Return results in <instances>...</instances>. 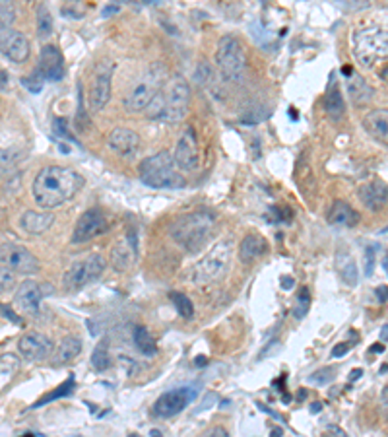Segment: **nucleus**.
Listing matches in <instances>:
<instances>
[{
  "instance_id": "obj_1",
  "label": "nucleus",
  "mask_w": 388,
  "mask_h": 437,
  "mask_svg": "<svg viewBox=\"0 0 388 437\" xmlns=\"http://www.w3.org/2000/svg\"><path fill=\"white\" fill-rule=\"evenodd\" d=\"M84 187V177L70 167L62 165H49L35 175L34 198L35 202L45 210L62 206L70 198L80 193Z\"/></svg>"
},
{
  "instance_id": "obj_2",
  "label": "nucleus",
  "mask_w": 388,
  "mask_h": 437,
  "mask_svg": "<svg viewBox=\"0 0 388 437\" xmlns=\"http://www.w3.org/2000/svg\"><path fill=\"white\" fill-rule=\"evenodd\" d=\"M216 226V218L208 212H191L175 218L169 226L173 241L183 249L196 253L204 247Z\"/></svg>"
},
{
  "instance_id": "obj_3",
  "label": "nucleus",
  "mask_w": 388,
  "mask_h": 437,
  "mask_svg": "<svg viewBox=\"0 0 388 437\" xmlns=\"http://www.w3.org/2000/svg\"><path fill=\"white\" fill-rule=\"evenodd\" d=\"M179 163L175 161V156L169 152H158L156 156H149L140 163L138 172L142 183L151 189H183L186 187L184 175L179 172Z\"/></svg>"
},
{
  "instance_id": "obj_4",
  "label": "nucleus",
  "mask_w": 388,
  "mask_h": 437,
  "mask_svg": "<svg viewBox=\"0 0 388 437\" xmlns=\"http://www.w3.org/2000/svg\"><path fill=\"white\" fill-rule=\"evenodd\" d=\"M216 64L221 78L231 84L243 82L247 72V55L235 35H226L219 39L216 51Z\"/></svg>"
},
{
  "instance_id": "obj_5",
  "label": "nucleus",
  "mask_w": 388,
  "mask_h": 437,
  "mask_svg": "<svg viewBox=\"0 0 388 437\" xmlns=\"http://www.w3.org/2000/svg\"><path fill=\"white\" fill-rule=\"evenodd\" d=\"M354 55L357 62L371 69L380 58H388V32L380 27H363L354 34Z\"/></svg>"
},
{
  "instance_id": "obj_6",
  "label": "nucleus",
  "mask_w": 388,
  "mask_h": 437,
  "mask_svg": "<svg viewBox=\"0 0 388 437\" xmlns=\"http://www.w3.org/2000/svg\"><path fill=\"white\" fill-rule=\"evenodd\" d=\"M231 253H233L231 241L217 243L214 249H210V253L194 266V284H212V282L221 280L228 274L229 265H231Z\"/></svg>"
},
{
  "instance_id": "obj_7",
  "label": "nucleus",
  "mask_w": 388,
  "mask_h": 437,
  "mask_svg": "<svg viewBox=\"0 0 388 437\" xmlns=\"http://www.w3.org/2000/svg\"><path fill=\"white\" fill-rule=\"evenodd\" d=\"M163 92V115L161 121L163 123H179L183 121L186 111H189V104H191V88L189 82L184 80L183 76H173L167 88L161 90Z\"/></svg>"
},
{
  "instance_id": "obj_8",
  "label": "nucleus",
  "mask_w": 388,
  "mask_h": 437,
  "mask_svg": "<svg viewBox=\"0 0 388 437\" xmlns=\"http://www.w3.org/2000/svg\"><path fill=\"white\" fill-rule=\"evenodd\" d=\"M163 80H165V69H163L161 64H154V67L149 69L148 76H144V80L138 82L136 86L126 93V111H130V113L146 111L149 102H151V99L156 97V93L161 90Z\"/></svg>"
},
{
  "instance_id": "obj_9",
  "label": "nucleus",
  "mask_w": 388,
  "mask_h": 437,
  "mask_svg": "<svg viewBox=\"0 0 388 437\" xmlns=\"http://www.w3.org/2000/svg\"><path fill=\"white\" fill-rule=\"evenodd\" d=\"M105 266L107 265H105V259L101 255H90L84 261H78L70 266L62 278V286L66 292H78L101 276Z\"/></svg>"
},
{
  "instance_id": "obj_10",
  "label": "nucleus",
  "mask_w": 388,
  "mask_h": 437,
  "mask_svg": "<svg viewBox=\"0 0 388 437\" xmlns=\"http://www.w3.org/2000/svg\"><path fill=\"white\" fill-rule=\"evenodd\" d=\"M0 263L20 274H35V272H39V266H41L37 257L18 243L0 245Z\"/></svg>"
},
{
  "instance_id": "obj_11",
  "label": "nucleus",
  "mask_w": 388,
  "mask_h": 437,
  "mask_svg": "<svg viewBox=\"0 0 388 437\" xmlns=\"http://www.w3.org/2000/svg\"><path fill=\"white\" fill-rule=\"evenodd\" d=\"M114 67L105 60L97 64V70L93 74L92 86H90V109L93 113H99L105 109V105L111 99V78H113Z\"/></svg>"
},
{
  "instance_id": "obj_12",
  "label": "nucleus",
  "mask_w": 388,
  "mask_h": 437,
  "mask_svg": "<svg viewBox=\"0 0 388 437\" xmlns=\"http://www.w3.org/2000/svg\"><path fill=\"white\" fill-rule=\"evenodd\" d=\"M196 397V391L191 387H183V389H173L161 394L160 399L154 404V414L160 418H171L183 412L189 406V403Z\"/></svg>"
},
{
  "instance_id": "obj_13",
  "label": "nucleus",
  "mask_w": 388,
  "mask_h": 437,
  "mask_svg": "<svg viewBox=\"0 0 388 437\" xmlns=\"http://www.w3.org/2000/svg\"><path fill=\"white\" fill-rule=\"evenodd\" d=\"M0 51L10 58L12 62L16 64H22L29 58V41L27 37L16 29H12L10 25H4L0 27Z\"/></svg>"
},
{
  "instance_id": "obj_14",
  "label": "nucleus",
  "mask_w": 388,
  "mask_h": 437,
  "mask_svg": "<svg viewBox=\"0 0 388 437\" xmlns=\"http://www.w3.org/2000/svg\"><path fill=\"white\" fill-rule=\"evenodd\" d=\"M105 231H107V220L103 216V212L97 208H92L78 218V224L72 233V243L92 241L97 235H103Z\"/></svg>"
},
{
  "instance_id": "obj_15",
  "label": "nucleus",
  "mask_w": 388,
  "mask_h": 437,
  "mask_svg": "<svg viewBox=\"0 0 388 437\" xmlns=\"http://www.w3.org/2000/svg\"><path fill=\"white\" fill-rule=\"evenodd\" d=\"M45 298L43 286H39L35 280H25L22 286L18 288L14 296V303L18 305V309L23 311L29 317H39L41 313V301Z\"/></svg>"
},
{
  "instance_id": "obj_16",
  "label": "nucleus",
  "mask_w": 388,
  "mask_h": 437,
  "mask_svg": "<svg viewBox=\"0 0 388 437\" xmlns=\"http://www.w3.org/2000/svg\"><path fill=\"white\" fill-rule=\"evenodd\" d=\"M18 350L29 362H43L53 352V342L43 333H35L34 331V333L23 334L22 338H20Z\"/></svg>"
},
{
  "instance_id": "obj_17",
  "label": "nucleus",
  "mask_w": 388,
  "mask_h": 437,
  "mask_svg": "<svg viewBox=\"0 0 388 437\" xmlns=\"http://www.w3.org/2000/svg\"><path fill=\"white\" fill-rule=\"evenodd\" d=\"M175 161L183 172H193L198 165V140L193 127H186L183 134L179 137L177 148H175Z\"/></svg>"
},
{
  "instance_id": "obj_18",
  "label": "nucleus",
  "mask_w": 388,
  "mask_h": 437,
  "mask_svg": "<svg viewBox=\"0 0 388 437\" xmlns=\"http://www.w3.org/2000/svg\"><path fill=\"white\" fill-rule=\"evenodd\" d=\"M107 142H109V148L123 158H134L140 150V137L130 128H113Z\"/></svg>"
},
{
  "instance_id": "obj_19",
  "label": "nucleus",
  "mask_w": 388,
  "mask_h": 437,
  "mask_svg": "<svg viewBox=\"0 0 388 437\" xmlns=\"http://www.w3.org/2000/svg\"><path fill=\"white\" fill-rule=\"evenodd\" d=\"M39 70L45 76V80L58 82L64 78V58L58 47L45 45L41 49V62Z\"/></svg>"
},
{
  "instance_id": "obj_20",
  "label": "nucleus",
  "mask_w": 388,
  "mask_h": 437,
  "mask_svg": "<svg viewBox=\"0 0 388 437\" xmlns=\"http://www.w3.org/2000/svg\"><path fill=\"white\" fill-rule=\"evenodd\" d=\"M136 255V237L134 235H126L125 239L114 243V247L111 249V265H113L114 270L125 272V270H128L130 266L134 265Z\"/></svg>"
},
{
  "instance_id": "obj_21",
  "label": "nucleus",
  "mask_w": 388,
  "mask_h": 437,
  "mask_svg": "<svg viewBox=\"0 0 388 437\" xmlns=\"http://www.w3.org/2000/svg\"><path fill=\"white\" fill-rule=\"evenodd\" d=\"M359 198H361V202H363L369 210L378 212L380 208L387 206L388 202L387 183H383V181H378V179L371 181V183H365L363 187H359Z\"/></svg>"
},
{
  "instance_id": "obj_22",
  "label": "nucleus",
  "mask_w": 388,
  "mask_h": 437,
  "mask_svg": "<svg viewBox=\"0 0 388 437\" xmlns=\"http://www.w3.org/2000/svg\"><path fill=\"white\" fill-rule=\"evenodd\" d=\"M53 222H55V216L51 212L27 210V212H23L22 220H20V226L29 235H41V233H45L53 226Z\"/></svg>"
},
{
  "instance_id": "obj_23",
  "label": "nucleus",
  "mask_w": 388,
  "mask_h": 437,
  "mask_svg": "<svg viewBox=\"0 0 388 437\" xmlns=\"http://www.w3.org/2000/svg\"><path fill=\"white\" fill-rule=\"evenodd\" d=\"M365 130L378 142L388 144V109H373L363 119Z\"/></svg>"
},
{
  "instance_id": "obj_24",
  "label": "nucleus",
  "mask_w": 388,
  "mask_h": 437,
  "mask_svg": "<svg viewBox=\"0 0 388 437\" xmlns=\"http://www.w3.org/2000/svg\"><path fill=\"white\" fill-rule=\"evenodd\" d=\"M345 86H348V93H350V99L355 107H363L371 99H373V88L365 82V78H361V74L357 72H352L345 80Z\"/></svg>"
},
{
  "instance_id": "obj_25",
  "label": "nucleus",
  "mask_w": 388,
  "mask_h": 437,
  "mask_svg": "<svg viewBox=\"0 0 388 437\" xmlns=\"http://www.w3.org/2000/svg\"><path fill=\"white\" fill-rule=\"evenodd\" d=\"M359 220H361L359 212L343 200H336L328 212V222L332 226H340V228H354L359 224Z\"/></svg>"
},
{
  "instance_id": "obj_26",
  "label": "nucleus",
  "mask_w": 388,
  "mask_h": 437,
  "mask_svg": "<svg viewBox=\"0 0 388 437\" xmlns=\"http://www.w3.org/2000/svg\"><path fill=\"white\" fill-rule=\"evenodd\" d=\"M266 251H268V241L264 239L263 235H258V233H249V235L241 241L239 257L243 263L249 265L252 261L260 259Z\"/></svg>"
},
{
  "instance_id": "obj_27",
  "label": "nucleus",
  "mask_w": 388,
  "mask_h": 437,
  "mask_svg": "<svg viewBox=\"0 0 388 437\" xmlns=\"http://www.w3.org/2000/svg\"><path fill=\"white\" fill-rule=\"evenodd\" d=\"M82 352V340L78 336H66L60 346H58L57 354H55V359H53V366H66L69 362H72L74 357L80 356Z\"/></svg>"
},
{
  "instance_id": "obj_28",
  "label": "nucleus",
  "mask_w": 388,
  "mask_h": 437,
  "mask_svg": "<svg viewBox=\"0 0 388 437\" xmlns=\"http://www.w3.org/2000/svg\"><path fill=\"white\" fill-rule=\"evenodd\" d=\"M334 266H336V272L343 280V284H348L350 288L357 286L359 272H357V265H355L354 257H350V255L345 253H338L336 255V261H334Z\"/></svg>"
},
{
  "instance_id": "obj_29",
  "label": "nucleus",
  "mask_w": 388,
  "mask_h": 437,
  "mask_svg": "<svg viewBox=\"0 0 388 437\" xmlns=\"http://www.w3.org/2000/svg\"><path fill=\"white\" fill-rule=\"evenodd\" d=\"M324 111L334 121H340L345 115V104H343L342 93L336 86L332 90H328V93L324 95Z\"/></svg>"
},
{
  "instance_id": "obj_30",
  "label": "nucleus",
  "mask_w": 388,
  "mask_h": 437,
  "mask_svg": "<svg viewBox=\"0 0 388 437\" xmlns=\"http://www.w3.org/2000/svg\"><path fill=\"white\" fill-rule=\"evenodd\" d=\"M20 369V357L14 354H2L0 356V391L6 389V385H10V381L16 377Z\"/></svg>"
},
{
  "instance_id": "obj_31",
  "label": "nucleus",
  "mask_w": 388,
  "mask_h": 437,
  "mask_svg": "<svg viewBox=\"0 0 388 437\" xmlns=\"http://www.w3.org/2000/svg\"><path fill=\"white\" fill-rule=\"evenodd\" d=\"M134 344H136V348L144 356H154L158 352V346L154 342L151 334L144 327H136L134 329Z\"/></svg>"
},
{
  "instance_id": "obj_32",
  "label": "nucleus",
  "mask_w": 388,
  "mask_h": 437,
  "mask_svg": "<svg viewBox=\"0 0 388 437\" xmlns=\"http://www.w3.org/2000/svg\"><path fill=\"white\" fill-rule=\"evenodd\" d=\"M37 35L39 39H47L53 35V18H51V12L47 10V6H41L37 12Z\"/></svg>"
},
{
  "instance_id": "obj_33",
  "label": "nucleus",
  "mask_w": 388,
  "mask_h": 437,
  "mask_svg": "<svg viewBox=\"0 0 388 437\" xmlns=\"http://www.w3.org/2000/svg\"><path fill=\"white\" fill-rule=\"evenodd\" d=\"M92 364L93 368L99 369V371H105V369L111 366V359H109V344L107 340H101L99 344L95 346L92 354Z\"/></svg>"
},
{
  "instance_id": "obj_34",
  "label": "nucleus",
  "mask_w": 388,
  "mask_h": 437,
  "mask_svg": "<svg viewBox=\"0 0 388 437\" xmlns=\"http://www.w3.org/2000/svg\"><path fill=\"white\" fill-rule=\"evenodd\" d=\"M74 387H76V383H74V375H70V379H66L60 387H58L57 391H53V392H49V394H45L43 399H39L37 403H35V406H43V404L47 403H51V401H57V399H62V397H66V394H70V392L74 391Z\"/></svg>"
},
{
  "instance_id": "obj_35",
  "label": "nucleus",
  "mask_w": 388,
  "mask_h": 437,
  "mask_svg": "<svg viewBox=\"0 0 388 437\" xmlns=\"http://www.w3.org/2000/svg\"><path fill=\"white\" fill-rule=\"evenodd\" d=\"M171 301L175 305V309L179 311V315L184 319H191L194 315V305L191 299L186 298L184 294H171Z\"/></svg>"
},
{
  "instance_id": "obj_36",
  "label": "nucleus",
  "mask_w": 388,
  "mask_h": 437,
  "mask_svg": "<svg viewBox=\"0 0 388 437\" xmlns=\"http://www.w3.org/2000/svg\"><path fill=\"white\" fill-rule=\"evenodd\" d=\"M308 307H311V292H308V288H301L299 296H297L295 309H293L297 319H303L308 313Z\"/></svg>"
},
{
  "instance_id": "obj_37",
  "label": "nucleus",
  "mask_w": 388,
  "mask_h": 437,
  "mask_svg": "<svg viewBox=\"0 0 388 437\" xmlns=\"http://www.w3.org/2000/svg\"><path fill=\"white\" fill-rule=\"evenodd\" d=\"M16 288V274L8 266H0V294H8Z\"/></svg>"
},
{
  "instance_id": "obj_38",
  "label": "nucleus",
  "mask_w": 388,
  "mask_h": 437,
  "mask_svg": "<svg viewBox=\"0 0 388 437\" xmlns=\"http://www.w3.org/2000/svg\"><path fill=\"white\" fill-rule=\"evenodd\" d=\"M43 80H45V76L41 74V70L37 69L32 76L22 78V86H25L32 93H39L43 90Z\"/></svg>"
},
{
  "instance_id": "obj_39",
  "label": "nucleus",
  "mask_w": 388,
  "mask_h": 437,
  "mask_svg": "<svg viewBox=\"0 0 388 437\" xmlns=\"http://www.w3.org/2000/svg\"><path fill=\"white\" fill-rule=\"evenodd\" d=\"M334 377H336L334 369L324 368V369H319V371H315V373L308 377V381H311V383H315V385H328Z\"/></svg>"
},
{
  "instance_id": "obj_40",
  "label": "nucleus",
  "mask_w": 388,
  "mask_h": 437,
  "mask_svg": "<svg viewBox=\"0 0 388 437\" xmlns=\"http://www.w3.org/2000/svg\"><path fill=\"white\" fill-rule=\"evenodd\" d=\"M14 20H16V8H14V4H4V2H0V27L12 25Z\"/></svg>"
},
{
  "instance_id": "obj_41",
  "label": "nucleus",
  "mask_w": 388,
  "mask_h": 437,
  "mask_svg": "<svg viewBox=\"0 0 388 437\" xmlns=\"http://www.w3.org/2000/svg\"><path fill=\"white\" fill-rule=\"evenodd\" d=\"M14 165H16V156L12 152H8V150L0 148V175L12 172Z\"/></svg>"
},
{
  "instance_id": "obj_42",
  "label": "nucleus",
  "mask_w": 388,
  "mask_h": 437,
  "mask_svg": "<svg viewBox=\"0 0 388 437\" xmlns=\"http://www.w3.org/2000/svg\"><path fill=\"white\" fill-rule=\"evenodd\" d=\"M53 128H55V132H57L58 137H64V139L69 140H76L72 134H70V128H69V121L66 119H62V117H58L55 119V123H53Z\"/></svg>"
},
{
  "instance_id": "obj_43",
  "label": "nucleus",
  "mask_w": 388,
  "mask_h": 437,
  "mask_svg": "<svg viewBox=\"0 0 388 437\" xmlns=\"http://www.w3.org/2000/svg\"><path fill=\"white\" fill-rule=\"evenodd\" d=\"M377 257V251H375V247H367L365 249V276H371L373 274V270H375V259Z\"/></svg>"
},
{
  "instance_id": "obj_44",
  "label": "nucleus",
  "mask_w": 388,
  "mask_h": 437,
  "mask_svg": "<svg viewBox=\"0 0 388 437\" xmlns=\"http://www.w3.org/2000/svg\"><path fill=\"white\" fill-rule=\"evenodd\" d=\"M340 4H342L345 10H363V8H369V0H340Z\"/></svg>"
},
{
  "instance_id": "obj_45",
  "label": "nucleus",
  "mask_w": 388,
  "mask_h": 437,
  "mask_svg": "<svg viewBox=\"0 0 388 437\" xmlns=\"http://www.w3.org/2000/svg\"><path fill=\"white\" fill-rule=\"evenodd\" d=\"M0 315H2L4 319H8L10 322H14V324H22V317L16 315V313H14L8 305H4V303H0Z\"/></svg>"
},
{
  "instance_id": "obj_46",
  "label": "nucleus",
  "mask_w": 388,
  "mask_h": 437,
  "mask_svg": "<svg viewBox=\"0 0 388 437\" xmlns=\"http://www.w3.org/2000/svg\"><path fill=\"white\" fill-rule=\"evenodd\" d=\"M217 401V394L216 392H210V394H206V399L202 401V406H198L196 408V412H202L206 408H210V406H214V403Z\"/></svg>"
},
{
  "instance_id": "obj_47",
  "label": "nucleus",
  "mask_w": 388,
  "mask_h": 437,
  "mask_svg": "<svg viewBox=\"0 0 388 437\" xmlns=\"http://www.w3.org/2000/svg\"><path fill=\"white\" fill-rule=\"evenodd\" d=\"M348 352H350V344H348V342L336 344L334 346V350H332V357H342V356H345Z\"/></svg>"
},
{
  "instance_id": "obj_48",
  "label": "nucleus",
  "mask_w": 388,
  "mask_h": 437,
  "mask_svg": "<svg viewBox=\"0 0 388 437\" xmlns=\"http://www.w3.org/2000/svg\"><path fill=\"white\" fill-rule=\"evenodd\" d=\"M280 286H282V290H291L293 286H295V280L291 276H282V282H280Z\"/></svg>"
},
{
  "instance_id": "obj_49",
  "label": "nucleus",
  "mask_w": 388,
  "mask_h": 437,
  "mask_svg": "<svg viewBox=\"0 0 388 437\" xmlns=\"http://www.w3.org/2000/svg\"><path fill=\"white\" fill-rule=\"evenodd\" d=\"M377 299L380 303H385L388 299V286H378L377 288Z\"/></svg>"
},
{
  "instance_id": "obj_50",
  "label": "nucleus",
  "mask_w": 388,
  "mask_h": 437,
  "mask_svg": "<svg viewBox=\"0 0 388 437\" xmlns=\"http://www.w3.org/2000/svg\"><path fill=\"white\" fill-rule=\"evenodd\" d=\"M380 408L388 414V385L383 389V394H380Z\"/></svg>"
},
{
  "instance_id": "obj_51",
  "label": "nucleus",
  "mask_w": 388,
  "mask_h": 437,
  "mask_svg": "<svg viewBox=\"0 0 388 437\" xmlns=\"http://www.w3.org/2000/svg\"><path fill=\"white\" fill-rule=\"evenodd\" d=\"M369 352H371V354H383V352H385V344H373L369 348Z\"/></svg>"
},
{
  "instance_id": "obj_52",
  "label": "nucleus",
  "mask_w": 388,
  "mask_h": 437,
  "mask_svg": "<svg viewBox=\"0 0 388 437\" xmlns=\"http://www.w3.org/2000/svg\"><path fill=\"white\" fill-rule=\"evenodd\" d=\"M117 12H119V6H107V8H103V16H111Z\"/></svg>"
},
{
  "instance_id": "obj_53",
  "label": "nucleus",
  "mask_w": 388,
  "mask_h": 437,
  "mask_svg": "<svg viewBox=\"0 0 388 437\" xmlns=\"http://www.w3.org/2000/svg\"><path fill=\"white\" fill-rule=\"evenodd\" d=\"M308 410H311V414H317V412H320V410H322V403H313Z\"/></svg>"
},
{
  "instance_id": "obj_54",
  "label": "nucleus",
  "mask_w": 388,
  "mask_h": 437,
  "mask_svg": "<svg viewBox=\"0 0 388 437\" xmlns=\"http://www.w3.org/2000/svg\"><path fill=\"white\" fill-rule=\"evenodd\" d=\"M380 342H388V324L380 329Z\"/></svg>"
},
{
  "instance_id": "obj_55",
  "label": "nucleus",
  "mask_w": 388,
  "mask_h": 437,
  "mask_svg": "<svg viewBox=\"0 0 388 437\" xmlns=\"http://www.w3.org/2000/svg\"><path fill=\"white\" fill-rule=\"evenodd\" d=\"M210 434H212V436H217V437L228 436V432H226V429H223V427H216V429H212V432H210Z\"/></svg>"
},
{
  "instance_id": "obj_56",
  "label": "nucleus",
  "mask_w": 388,
  "mask_h": 437,
  "mask_svg": "<svg viewBox=\"0 0 388 437\" xmlns=\"http://www.w3.org/2000/svg\"><path fill=\"white\" fill-rule=\"evenodd\" d=\"M328 432H332V434H338V436H345V432H343L342 427H338V426H328Z\"/></svg>"
},
{
  "instance_id": "obj_57",
  "label": "nucleus",
  "mask_w": 388,
  "mask_h": 437,
  "mask_svg": "<svg viewBox=\"0 0 388 437\" xmlns=\"http://www.w3.org/2000/svg\"><path fill=\"white\" fill-rule=\"evenodd\" d=\"M361 373H363L361 369H354V371H352V375H350V381H357L359 377H361Z\"/></svg>"
},
{
  "instance_id": "obj_58",
  "label": "nucleus",
  "mask_w": 388,
  "mask_h": 437,
  "mask_svg": "<svg viewBox=\"0 0 388 437\" xmlns=\"http://www.w3.org/2000/svg\"><path fill=\"white\" fill-rule=\"evenodd\" d=\"M196 366H206L204 356H198V357H196Z\"/></svg>"
},
{
  "instance_id": "obj_59",
  "label": "nucleus",
  "mask_w": 388,
  "mask_h": 437,
  "mask_svg": "<svg viewBox=\"0 0 388 437\" xmlns=\"http://www.w3.org/2000/svg\"><path fill=\"white\" fill-rule=\"evenodd\" d=\"M342 72H343V74H345V76H350V74H352V72H354V70L350 69V67H343Z\"/></svg>"
},
{
  "instance_id": "obj_60",
  "label": "nucleus",
  "mask_w": 388,
  "mask_h": 437,
  "mask_svg": "<svg viewBox=\"0 0 388 437\" xmlns=\"http://www.w3.org/2000/svg\"><path fill=\"white\" fill-rule=\"evenodd\" d=\"M0 2H4V4H16V0H0Z\"/></svg>"
},
{
  "instance_id": "obj_61",
  "label": "nucleus",
  "mask_w": 388,
  "mask_h": 437,
  "mask_svg": "<svg viewBox=\"0 0 388 437\" xmlns=\"http://www.w3.org/2000/svg\"><path fill=\"white\" fill-rule=\"evenodd\" d=\"M144 2H149V4H158L160 0H144Z\"/></svg>"
},
{
  "instance_id": "obj_62",
  "label": "nucleus",
  "mask_w": 388,
  "mask_h": 437,
  "mask_svg": "<svg viewBox=\"0 0 388 437\" xmlns=\"http://www.w3.org/2000/svg\"><path fill=\"white\" fill-rule=\"evenodd\" d=\"M385 270H387V272H388V259H387V261H385Z\"/></svg>"
}]
</instances>
